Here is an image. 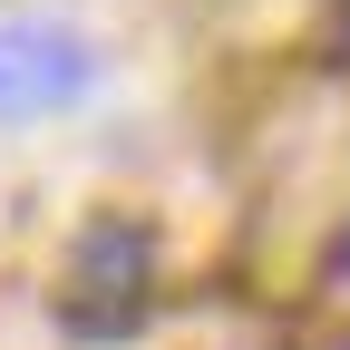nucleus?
<instances>
[{"mask_svg": "<svg viewBox=\"0 0 350 350\" xmlns=\"http://www.w3.org/2000/svg\"><path fill=\"white\" fill-rule=\"evenodd\" d=\"M146 273H156L146 224H88L78 253H68V331H88V340L137 331V312H146Z\"/></svg>", "mask_w": 350, "mask_h": 350, "instance_id": "nucleus-1", "label": "nucleus"}, {"mask_svg": "<svg viewBox=\"0 0 350 350\" xmlns=\"http://www.w3.org/2000/svg\"><path fill=\"white\" fill-rule=\"evenodd\" d=\"M88 78H98V59H88V39L68 20H10L0 29V126L68 107Z\"/></svg>", "mask_w": 350, "mask_h": 350, "instance_id": "nucleus-2", "label": "nucleus"}]
</instances>
